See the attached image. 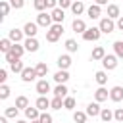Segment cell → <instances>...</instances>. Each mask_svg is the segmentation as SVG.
<instances>
[{
  "mask_svg": "<svg viewBox=\"0 0 123 123\" xmlns=\"http://www.w3.org/2000/svg\"><path fill=\"white\" fill-rule=\"evenodd\" d=\"M38 75H37V69L35 67H25L23 71H21V81L23 83H31V81H35Z\"/></svg>",
  "mask_w": 123,
  "mask_h": 123,
  "instance_id": "7",
  "label": "cell"
},
{
  "mask_svg": "<svg viewBox=\"0 0 123 123\" xmlns=\"http://www.w3.org/2000/svg\"><path fill=\"white\" fill-rule=\"evenodd\" d=\"M17 113H19V108H17V106H10V108H6V111H4L6 117H17Z\"/></svg>",
  "mask_w": 123,
  "mask_h": 123,
  "instance_id": "36",
  "label": "cell"
},
{
  "mask_svg": "<svg viewBox=\"0 0 123 123\" xmlns=\"http://www.w3.org/2000/svg\"><path fill=\"white\" fill-rule=\"evenodd\" d=\"M23 35H25V33H23L21 29H10V31H8V37L12 38V42H21V40H23Z\"/></svg>",
  "mask_w": 123,
  "mask_h": 123,
  "instance_id": "15",
  "label": "cell"
},
{
  "mask_svg": "<svg viewBox=\"0 0 123 123\" xmlns=\"http://www.w3.org/2000/svg\"><path fill=\"white\" fill-rule=\"evenodd\" d=\"M0 123H8V117L4 115V117H0Z\"/></svg>",
  "mask_w": 123,
  "mask_h": 123,
  "instance_id": "49",
  "label": "cell"
},
{
  "mask_svg": "<svg viewBox=\"0 0 123 123\" xmlns=\"http://www.w3.org/2000/svg\"><path fill=\"white\" fill-rule=\"evenodd\" d=\"M65 48H67V52H77V50H79V44H77V40L67 38V40H65Z\"/></svg>",
  "mask_w": 123,
  "mask_h": 123,
  "instance_id": "34",
  "label": "cell"
},
{
  "mask_svg": "<svg viewBox=\"0 0 123 123\" xmlns=\"http://www.w3.org/2000/svg\"><path fill=\"white\" fill-rule=\"evenodd\" d=\"M50 102H52V100H48L46 96H38L37 102H35V106H37L40 111H46V108H50Z\"/></svg>",
  "mask_w": 123,
  "mask_h": 123,
  "instance_id": "20",
  "label": "cell"
},
{
  "mask_svg": "<svg viewBox=\"0 0 123 123\" xmlns=\"http://www.w3.org/2000/svg\"><path fill=\"white\" fill-rule=\"evenodd\" d=\"M37 92H38V96H46V92H50V83L46 79H40L37 83Z\"/></svg>",
  "mask_w": 123,
  "mask_h": 123,
  "instance_id": "10",
  "label": "cell"
},
{
  "mask_svg": "<svg viewBox=\"0 0 123 123\" xmlns=\"http://www.w3.org/2000/svg\"><path fill=\"white\" fill-rule=\"evenodd\" d=\"M86 115H88L86 111H75L73 113V121L75 123H86Z\"/></svg>",
  "mask_w": 123,
  "mask_h": 123,
  "instance_id": "32",
  "label": "cell"
},
{
  "mask_svg": "<svg viewBox=\"0 0 123 123\" xmlns=\"http://www.w3.org/2000/svg\"><path fill=\"white\" fill-rule=\"evenodd\" d=\"M58 8V0H46V10H54Z\"/></svg>",
  "mask_w": 123,
  "mask_h": 123,
  "instance_id": "45",
  "label": "cell"
},
{
  "mask_svg": "<svg viewBox=\"0 0 123 123\" xmlns=\"http://www.w3.org/2000/svg\"><path fill=\"white\" fill-rule=\"evenodd\" d=\"M63 108L65 110H73L75 108V98L73 96H65L63 98Z\"/></svg>",
  "mask_w": 123,
  "mask_h": 123,
  "instance_id": "38",
  "label": "cell"
},
{
  "mask_svg": "<svg viewBox=\"0 0 123 123\" xmlns=\"http://www.w3.org/2000/svg\"><path fill=\"white\" fill-rule=\"evenodd\" d=\"M15 123H27V121H23V119H17V121H15Z\"/></svg>",
  "mask_w": 123,
  "mask_h": 123,
  "instance_id": "50",
  "label": "cell"
},
{
  "mask_svg": "<svg viewBox=\"0 0 123 123\" xmlns=\"http://www.w3.org/2000/svg\"><path fill=\"white\" fill-rule=\"evenodd\" d=\"M100 111H102V108H100V102H90L88 106H86V113L88 115H92V117H96V115H100Z\"/></svg>",
  "mask_w": 123,
  "mask_h": 123,
  "instance_id": "12",
  "label": "cell"
},
{
  "mask_svg": "<svg viewBox=\"0 0 123 123\" xmlns=\"http://www.w3.org/2000/svg\"><path fill=\"white\" fill-rule=\"evenodd\" d=\"M23 54H25V46H23V44H19V42H13V46L10 48V52H6V54H4V58H6V62H8V63H12V62H15V60H19Z\"/></svg>",
  "mask_w": 123,
  "mask_h": 123,
  "instance_id": "1",
  "label": "cell"
},
{
  "mask_svg": "<svg viewBox=\"0 0 123 123\" xmlns=\"http://www.w3.org/2000/svg\"><path fill=\"white\" fill-rule=\"evenodd\" d=\"M33 6H35L37 12H44V10H46V0H35Z\"/></svg>",
  "mask_w": 123,
  "mask_h": 123,
  "instance_id": "40",
  "label": "cell"
},
{
  "mask_svg": "<svg viewBox=\"0 0 123 123\" xmlns=\"http://www.w3.org/2000/svg\"><path fill=\"white\" fill-rule=\"evenodd\" d=\"M110 98L113 100V102H121L123 100V86H113L111 90H110Z\"/></svg>",
  "mask_w": 123,
  "mask_h": 123,
  "instance_id": "13",
  "label": "cell"
},
{
  "mask_svg": "<svg viewBox=\"0 0 123 123\" xmlns=\"http://www.w3.org/2000/svg\"><path fill=\"white\" fill-rule=\"evenodd\" d=\"M106 123H111V121H106Z\"/></svg>",
  "mask_w": 123,
  "mask_h": 123,
  "instance_id": "52",
  "label": "cell"
},
{
  "mask_svg": "<svg viewBox=\"0 0 123 123\" xmlns=\"http://www.w3.org/2000/svg\"><path fill=\"white\" fill-rule=\"evenodd\" d=\"M117 29H119V31H123V15H121V17H117Z\"/></svg>",
  "mask_w": 123,
  "mask_h": 123,
  "instance_id": "47",
  "label": "cell"
},
{
  "mask_svg": "<svg viewBox=\"0 0 123 123\" xmlns=\"http://www.w3.org/2000/svg\"><path fill=\"white\" fill-rule=\"evenodd\" d=\"M31 123H40V119H33V121H31Z\"/></svg>",
  "mask_w": 123,
  "mask_h": 123,
  "instance_id": "51",
  "label": "cell"
},
{
  "mask_svg": "<svg viewBox=\"0 0 123 123\" xmlns=\"http://www.w3.org/2000/svg\"><path fill=\"white\" fill-rule=\"evenodd\" d=\"M56 63H58V67H60V69H69V67H71V58H69L67 54H62V56L58 58V62H56Z\"/></svg>",
  "mask_w": 123,
  "mask_h": 123,
  "instance_id": "16",
  "label": "cell"
},
{
  "mask_svg": "<svg viewBox=\"0 0 123 123\" xmlns=\"http://www.w3.org/2000/svg\"><path fill=\"white\" fill-rule=\"evenodd\" d=\"M37 23L40 25V27H52L54 25V19H52V13H46V12H38V15H37Z\"/></svg>",
  "mask_w": 123,
  "mask_h": 123,
  "instance_id": "5",
  "label": "cell"
},
{
  "mask_svg": "<svg viewBox=\"0 0 123 123\" xmlns=\"http://www.w3.org/2000/svg\"><path fill=\"white\" fill-rule=\"evenodd\" d=\"M119 13H121V8H119L117 4H110V6H108V17H111V19L121 17Z\"/></svg>",
  "mask_w": 123,
  "mask_h": 123,
  "instance_id": "22",
  "label": "cell"
},
{
  "mask_svg": "<svg viewBox=\"0 0 123 123\" xmlns=\"http://www.w3.org/2000/svg\"><path fill=\"white\" fill-rule=\"evenodd\" d=\"M40 113H42V111H40L37 106H35V108H31V106H29V108L25 110V117H27V119H31V121H33V119H38V117H40Z\"/></svg>",
  "mask_w": 123,
  "mask_h": 123,
  "instance_id": "21",
  "label": "cell"
},
{
  "mask_svg": "<svg viewBox=\"0 0 123 123\" xmlns=\"http://www.w3.org/2000/svg\"><path fill=\"white\" fill-rule=\"evenodd\" d=\"M71 29H73L75 33H81V35H83V33H85V31L88 29V27H86V23H85L83 19L75 17V19H73V23H71Z\"/></svg>",
  "mask_w": 123,
  "mask_h": 123,
  "instance_id": "9",
  "label": "cell"
},
{
  "mask_svg": "<svg viewBox=\"0 0 123 123\" xmlns=\"http://www.w3.org/2000/svg\"><path fill=\"white\" fill-rule=\"evenodd\" d=\"M62 33H63V25H62V23H54V25L48 27V31H46V40H48V42H56V40L62 37Z\"/></svg>",
  "mask_w": 123,
  "mask_h": 123,
  "instance_id": "2",
  "label": "cell"
},
{
  "mask_svg": "<svg viewBox=\"0 0 123 123\" xmlns=\"http://www.w3.org/2000/svg\"><path fill=\"white\" fill-rule=\"evenodd\" d=\"M10 6H12V4H8L6 0H2V2H0V13H2V15H0V19H4V17L10 13Z\"/></svg>",
  "mask_w": 123,
  "mask_h": 123,
  "instance_id": "33",
  "label": "cell"
},
{
  "mask_svg": "<svg viewBox=\"0 0 123 123\" xmlns=\"http://www.w3.org/2000/svg\"><path fill=\"white\" fill-rule=\"evenodd\" d=\"M23 46H25V50H27V52H37L40 44H38L37 37H27V38H25V42H23Z\"/></svg>",
  "mask_w": 123,
  "mask_h": 123,
  "instance_id": "8",
  "label": "cell"
},
{
  "mask_svg": "<svg viewBox=\"0 0 123 123\" xmlns=\"http://www.w3.org/2000/svg\"><path fill=\"white\" fill-rule=\"evenodd\" d=\"M35 69H37V75H38V77H46V73H48V65H46L44 62H38V63L35 65Z\"/></svg>",
  "mask_w": 123,
  "mask_h": 123,
  "instance_id": "29",
  "label": "cell"
},
{
  "mask_svg": "<svg viewBox=\"0 0 123 123\" xmlns=\"http://www.w3.org/2000/svg\"><path fill=\"white\" fill-rule=\"evenodd\" d=\"M100 117H102V121L106 123V121H111V117H113V111L111 110H108V108H102V111H100Z\"/></svg>",
  "mask_w": 123,
  "mask_h": 123,
  "instance_id": "35",
  "label": "cell"
},
{
  "mask_svg": "<svg viewBox=\"0 0 123 123\" xmlns=\"http://www.w3.org/2000/svg\"><path fill=\"white\" fill-rule=\"evenodd\" d=\"M23 4H25V0H12V8H15V10H21Z\"/></svg>",
  "mask_w": 123,
  "mask_h": 123,
  "instance_id": "44",
  "label": "cell"
},
{
  "mask_svg": "<svg viewBox=\"0 0 123 123\" xmlns=\"http://www.w3.org/2000/svg\"><path fill=\"white\" fill-rule=\"evenodd\" d=\"M73 2H75V0H73Z\"/></svg>",
  "mask_w": 123,
  "mask_h": 123,
  "instance_id": "53",
  "label": "cell"
},
{
  "mask_svg": "<svg viewBox=\"0 0 123 123\" xmlns=\"http://www.w3.org/2000/svg\"><path fill=\"white\" fill-rule=\"evenodd\" d=\"M38 119H40V123H54V119H52V115H50V113H46V111H42Z\"/></svg>",
  "mask_w": 123,
  "mask_h": 123,
  "instance_id": "41",
  "label": "cell"
},
{
  "mask_svg": "<svg viewBox=\"0 0 123 123\" xmlns=\"http://www.w3.org/2000/svg\"><path fill=\"white\" fill-rule=\"evenodd\" d=\"M71 12H73L75 15H81V13L85 12V4H83V0H75V2L71 4Z\"/></svg>",
  "mask_w": 123,
  "mask_h": 123,
  "instance_id": "23",
  "label": "cell"
},
{
  "mask_svg": "<svg viewBox=\"0 0 123 123\" xmlns=\"http://www.w3.org/2000/svg\"><path fill=\"white\" fill-rule=\"evenodd\" d=\"M54 81H56L58 85H60V83H67V81H69V73H67V69H60V71H56Z\"/></svg>",
  "mask_w": 123,
  "mask_h": 123,
  "instance_id": "18",
  "label": "cell"
},
{
  "mask_svg": "<svg viewBox=\"0 0 123 123\" xmlns=\"http://www.w3.org/2000/svg\"><path fill=\"white\" fill-rule=\"evenodd\" d=\"M6 79H8V71H6V69H0V83L4 85V83H6Z\"/></svg>",
  "mask_w": 123,
  "mask_h": 123,
  "instance_id": "46",
  "label": "cell"
},
{
  "mask_svg": "<svg viewBox=\"0 0 123 123\" xmlns=\"http://www.w3.org/2000/svg\"><path fill=\"white\" fill-rule=\"evenodd\" d=\"M98 27H100V31H102V33L110 35V33H113V31H115V27H117V25L113 23V19H111V17H102Z\"/></svg>",
  "mask_w": 123,
  "mask_h": 123,
  "instance_id": "4",
  "label": "cell"
},
{
  "mask_svg": "<svg viewBox=\"0 0 123 123\" xmlns=\"http://www.w3.org/2000/svg\"><path fill=\"white\" fill-rule=\"evenodd\" d=\"M113 119L119 121V123H123V108H117V110L113 111Z\"/></svg>",
  "mask_w": 123,
  "mask_h": 123,
  "instance_id": "42",
  "label": "cell"
},
{
  "mask_svg": "<svg viewBox=\"0 0 123 123\" xmlns=\"http://www.w3.org/2000/svg\"><path fill=\"white\" fill-rule=\"evenodd\" d=\"M94 79H96V83H98L100 86H104V85L108 83V73H106V71H96Z\"/></svg>",
  "mask_w": 123,
  "mask_h": 123,
  "instance_id": "30",
  "label": "cell"
},
{
  "mask_svg": "<svg viewBox=\"0 0 123 123\" xmlns=\"http://www.w3.org/2000/svg\"><path fill=\"white\" fill-rule=\"evenodd\" d=\"M67 86H65V83H60L56 88H54V96H60V98H65L67 96Z\"/></svg>",
  "mask_w": 123,
  "mask_h": 123,
  "instance_id": "25",
  "label": "cell"
},
{
  "mask_svg": "<svg viewBox=\"0 0 123 123\" xmlns=\"http://www.w3.org/2000/svg\"><path fill=\"white\" fill-rule=\"evenodd\" d=\"M52 19H54V23H63V19H65V13H63V10L58 6V8H54L52 12Z\"/></svg>",
  "mask_w": 123,
  "mask_h": 123,
  "instance_id": "14",
  "label": "cell"
},
{
  "mask_svg": "<svg viewBox=\"0 0 123 123\" xmlns=\"http://www.w3.org/2000/svg\"><path fill=\"white\" fill-rule=\"evenodd\" d=\"M10 92H12V90H10V86L4 83V85L0 86V100H6V98L10 96Z\"/></svg>",
  "mask_w": 123,
  "mask_h": 123,
  "instance_id": "39",
  "label": "cell"
},
{
  "mask_svg": "<svg viewBox=\"0 0 123 123\" xmlns=\"http://www.w3.org/2000/svg\"><path fill=\"white\" fill-rule=\"evenodd\" d=\"M86 13H88L90 19H98V17L102 15V6H100V4H92V6L86 10Z\"/></svg>",
  "mask_w": 123,
  "mask_h": 123,
  "instance_id": "11",
  "label": "cell"
},
{
  "mask_svg": "<svg viewBox=\"0 0 123 123\" xmlns=\"http://www.w3.org/2000/svg\"><path fill=\"white\" fill-rule=\"evenodd\" d=\"M15 106L25 111V110L29 108V98H27V96H17V98H15Z\"/></svg>",
  "mask_w": 123,
  "mask_h": 123,
  "instance_id": "27",
  "label": "cell"
},
{
  "mask_svg": "<svg viewBox=\"0 0 123 123\" xmlns=\"http://www.w3.org/2000/svg\"><path fill=\"white\" fill-rule=\"evenodd\" d=\"M94 4H100V6H104V4H108V0H94Z\"/></svg>",
  "mask_w": 123,
  "mask_h": 123,
  "instance_id": "48",
  "label": "cell"
},
{
  "mask_svg": "<svg viewBox=\"0 0 123 123\" xmlns=\"http://www.w3.org/2000/svg\"><path fill=\"white\" fill-rule=\"evenodd\" d=\"M100 35H102L100 27H90V29H86V31L83 33V40H86V42H96V40L100 38Z\"/></svg>",
  "mask_w": 123,
  "mask_h": 123,
  "instance_id": "3",
  "label": "cell"
},
{
  "mask_svg": "<svg viewBox=\"0 0 123 123\" xmlns=\"http://www.w3.org/2000/svg\"><path fill=\"white\" fill-rule=\"evenodd\" d=\"M104 56H106V50H104V46H96L94 50H92V60L94 62H98V60H104Z\"/></svg>",
  "mask_w": 123,
  "mask_h": 123,
  "instance_id": "24",
  "label": "cell"
},
{
  "mask_svg": "<svg viewBox=\"0 0 123 123\" xmlns=\"http://www.w3.org/2000/svg\"><path fill=\"white\" fill-rule=\"evenodd\" d=\"M12 46H13V42H12V38H10V37H6V38H2V40H0V50H2L4 54H6V52H10V48H12Z\"/></svg>",
  "mask_w": 123,
  "mask_h": 123,
  "instance_id": "28",
  "label": "cell"
},
{
  "mask_svg": "<svg viewBox=\"0 0 123 123\" xmlns=\"http://www.w3.org/2000/svg\"><path fill=\"white\" fill-rule=\"evenodd\" d=\"M71 4H73V0H58V6H60L62 10H65V8H71Z\"/></svg>",
  "mask_w": 123,
  "mask_h": 123,
  "instance_id": "43",
  "label": "cell"
},
{
  "mask_svg": "<svg viewBox=\"0 0 123 123\" xmlns=\"http://www.w3.org/2000/svg\"><path fill=\"white\" fill-rule=\"evenodd\" d=\"M50 108H52V110H62V108H63V98L54 96V98H52V102H50Z\"/></svg>",
  "mask_w": 123,
  "mask_h": 123,
  "instance_id": "31",
  "label": "cell"
},
{
  "mask_svg": "<svg viewBox=\"0 0 123 123\" xmlns=\"http://www.w3.org/2000/svg\"><path fill=\"white\" fill-rule=\"evenodd\" d=\"M102 65H104L106 71L115 69V67H117V56H115V54H106L104 60H102Z\"/></svg>",
  "mask_w": 123,
  "mask_h": 123,
  "instance_id": "6",
  "label": "cell"
},
{
  "mask_svg": "<svg viewBox=\"0 0 123 123\" xmlns=\"http://www.w3.org/2000/svg\"><path fill=\"white\" fill-rule=\"evenodd\" d=\"M10 69H12L13 73H19V75H21V71L25 69V65H23L21 58H19V60H15V62H12V63H10Z\"/></svg>",
  "mask_w": 123,
  "mask_h": 123,
  "instance_id": "26",
  "label": "cell"
},
{
  "mask_svg": "<svg viewBox=\"0 0 123 123\" xmlns=\"http://www.w3.org/2000/svg\"><path fill=\"white\" fill-rule=\"evenodd\" d=\"M37 27H38V23H33V21H29V23H25V27H23V33H25L27 37H37Z\"/></svg>",
  "mask_w": 123,
  "mask_h": 123,
  "instance_id": "17",
  "label": "cell"
},
{
  "mask_svg": "<svg viewBox=\"0 0 123 123\" xmlns=\"http://www.w3.org/2000/svg\"><path fill=\"white\" fill-rule=\"evenodd\" d=\"M113 50H115L117 58H123V40H115L113 42Z\"/></svg>",
  "mask_w": 123,
  "mask_h": 123,
  "instance_id": "37",
  "label": "cell"
},
{
  "mask_svg": "<svg viewBox=\"0 0 123 123\" xmlns=\"http://www.w3.org/2000/svg\"><path fill=\"white\" fill-rule=\"evenodd\" d=\"M108 96H110V92H108L104 86H100V88L94 90V100H96V102H104V100H108Z\"/></svg>",
  "mask_w": 123,
  "mask_h": 123,
  "instance_id": "19",
  "label": "cell"
}]
</instances>
